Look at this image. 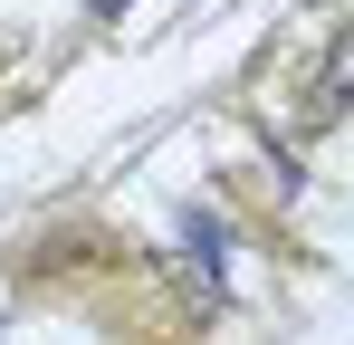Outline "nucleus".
I'll list each match as a JSON object with an SVG mask.
<instances>
[]
</instances>
